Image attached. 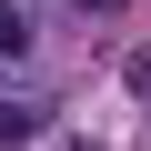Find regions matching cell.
Instances as JSON below:
<instances>
[{
    "instance_id": "6da1fadb",
    "label": "cell",
    "mask_w": 151,
    "mask_h": 151,
    "mask_svg": "<svg viewBox=\"0 0 151 151\" xmlns=\"http://www.w3.org/2000/svg\"><path fill=\"white\" fill-rule=\"evenodd\" d=\"M40 131H50V101H0V151H20Z\"/></svg>"
},
{
    "instance_id": "7a4b0ae2",
    "label": "cell",
    "mask_w": 151,
    "mask_h": 151,
    "mask_svg": "<svg viewBox=\"0 0 151 151\" xmlns=\"http://www.w3.org/2000/svg\"><path fill=\"white\" fill-rule=\"evenodd\" d=\"M0 50H30V10L20 0H0Z\"/></svg>"
},
{
    "instance_id": "3957f363",
    "label": "cell",
    "mask_w": 151,
    "mask_h": 151,
    "mask_svg": "<svg viewBox=\"0 0 151 151\" xmlns=\"http://www.w3.org/2000/svg\"><path fill=\"white\" fill-rule=\"evenodd\" d=\"M70 10H81V20H111V10H131V0H70Z\"/></svg>"
}]
</instances>
